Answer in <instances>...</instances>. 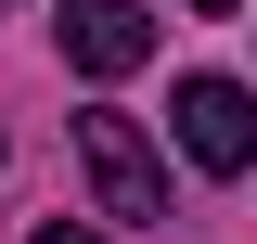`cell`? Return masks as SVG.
<instances>
[{
    "instance_id": "obj_1",
    "label": "cell",
    "mask_w": 257,
    "mask_h": 244,
    "mask_svg": "<svg viewBox=\"0 0 257 244\" xmlns=\"http://www.w3.org/2000/svg\"><path fill=\"white\" fill-rule=\"evenodd\" d=\"M167 129H180V154L206 180H244L257 167V90L244 77H180V90H167Z\"/></svg>"
},
{
    "instance_id": "obj_5",
    "label": "cell",
    "mask_w": 257,
    "mask_h": 244,
    "mask_svg": "<svg viewBox=\"0 0 257 244\" xmlns=\"http://www.w3.org/2000/svg\"><path fill=\"white\" fill-rule=\"evenodd\" d=\"M193 13H231V0H193Z\"/></svg>"
},
{
    "instance_id": "obj_4",
    "label": "cell",
    "mask_w": 257,
    "mask_h": 244,
    "mask_svg": "<svg viewBox=\"0 0 257 244\" xmlns=\"http://www.w3.org/2000/svg\"><path fill=\"white\" fill-rule=\"evenodd\" d=\"M26 244H90V231H77V218H52V231H26Z\"/></svg>"
},
{
    "instance_id": "obj_2",
    "label": "cell",
    "mask_w": 257,
    "mask_h": 244,
    "mask_svg": "<svg viewBox=\"0 0 257 244\" xmlns=\"http://www.w3.org/2000/svg\"><path fill=\"white\" fill-rule=\"evenodd\" d=\"M77 167H90V193H103V218H167V167H155V142L128 116H77Z\"/></svg>"
},
{
    "instance_id": "obj_3",
    "label": "cell",
    "mask_w": 257,
    "mask_h": 244,
    "mask_svg": "<svg viewBox=\"0 0 257 244\" xmlns=\"http://www.w3.org/2000/svg\"><path fill=\"white\" fill-rule=\"evenodd\" d=\"M142 52H155V13L142 0H64V64L77 77H128Z\"/></svg>"
}]
</instances>
